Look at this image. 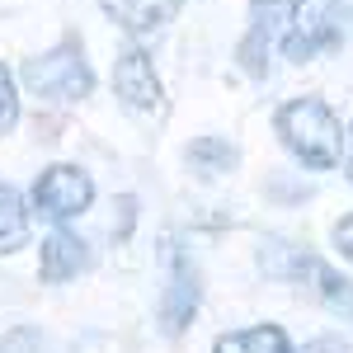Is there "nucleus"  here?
<instances>
[{"instance_id": "obj_8", "label": "nucleus", "mask_w": 353, "mask_h": 353, "mask_svg": "<svg viewBox=\"0 0 353 353\" xmlns=\"http://www.w3.org/2000/svg\"><path fill=\"white\" fill-rule=\"evenodd\" d=\"M179 5L184 0H104V10L128 33H156V28H165L179 14Z\"/></svg>"}, {"instance_id": "obj_6", "label": "nucleus", "mask_w": 353, "mask_h": 353, "mask_svg": "<svg viewBox=\"0 0 353 353\" xmlns=\"http://www.w3.org/2000/svg\"><path fill=\"white\" fill-rule=\"evenodd\" d=\"M198 301H203V288H198V269L184 250L170 245L165 254V292H161V325L165 334H179L198 316Z\"/></svg>"}, {"instance_id": "obj_9", "label": "nucleus", "mask_w": 353, "mask_h": 353, "mask_svg": "<svg viewBox=\"0 0 353 353\" xmlns=\"http://www.w3.org/2000/svg\"><path fill=\"white\" fill-rule=\"evenodd\" d=\"M301 283H306L316 297L325 301L334 316H349V321H353V283L344 278V273H334L325 259H311V269H306V278H301Z\"/></svg>"}, {"instance_id": "obj_15", "label": "nucleus", "mask_w": 353, "mask_h": 353, "mask_svg": "<svg viewBox=\"0 0 353 353\" xmlns=\"http://www.w3.org/2000/svg\"><path fill=\"white\" fill-rule=\"evenodd\" d=\"M334 250H339V254H344V259L353 264V212L334 221Z\"/></svg>"}, {"instance_id": "obj_11", "label": "nucleus", "mask_w": 353, "mask_h": 353, "mask_svg": "<svg viewBox=\"0 0 353 353\" xmlns=\"http://www.w3.org/2000/svg\"><path fill=\"white\" fill-rule=\"evenodd\" d=\"M28 241V212L14 184H0V254H14Z\"/></svg>"}, {"instance_id": "obj_13", "label": "nucleus", "mask_w": 353, "mask_h": 353, "mask_svg": "<svg viewBox=\"0 0 353 353\" xmlns=\"http://www.w3.org/2000/svg\"><path fill=\"white\" fill-rule=\"evenodd\" d=\"M241 161V151L231 146V141H221V137H198L189 146V165L198 174H208V179H217V174H231Z\"/></svg>"}, {"instance_id": "obj_2", "label": "nucleus", "mask_w": 353, "mask_h": 353, "mask_svg": "<svg viewBox=\"0 0 353 353\" xmlns=\"http://www.w3.org/2000/svg\"><path fill=\"white\" fill-rule=\"evenodd\" d=\"M349 33H353V0H292L283 57L288 61H316L334 43H344Z\"/></svg>"}, {"instance_id": "obj_12", "label": "nucleus", "mask_w": 353, "mask_h": 353, "mask_svg": "<svg viewBox=\"0 0 353 353\" xmlns=\"http://www.w3.org/2000/svg\"><path fill=\"white\" fill-rule=\"evenodd\" d=\"M311 259H316V254H306V250H297V245L269 241V245H264V254H259V269L269 273V278L301 283V278H306V269H311Z\"/></svg>"}, {"instance_id": "obj_16", "label": "nucleus", "mask_w": 353, "mask_h": 353, "mask_svg": "<svg viewBox=\"0 0 353 353\" xmlns=\"http://www.w3.org/2000/svg\"><path fill=\"white\" fill-rule=\"evenodd\" d=\"M306 353H344V349H339L334 339H316V344H311V349H306Z\"/></svg>"}, {"instance_id": "obj_17", "label": "nucleus", "mask_w": 353, "mask_h": 353, "mask_svg": "<svg viewBox=\"0 0 353 353\" xmlns=\"http://www.w3.org/2000/svg\"><path fill=\"white\" fill-rule=\"evenodd\" d=\"M349 174H353V128H349Z\"/></svg>"}, {"instance_id": "obj_3", "label": "nucleus", "mask_w": 353, "mask_h": 353, "mask_svg": "<svg viewBox=\"0 0 353 353\" xmlns=\"http://www.w3.org/2000/svg\"><path fill=\"white\" fill-rule=\"evenodd\" d=\"M24 85L33 94H43V99L71 104V99H90L94 71H90V61H85V48L76 38H66V43H57L52 52L24 61Z\"/></svg>"}, {"instance_id": "obj_4", "label": "nucleus", "mask_w": 353, "mask_h": 353, "mask_svg": "<svg viewBox=\"0 0 353 353\" xmlns=\"http://www.w3.org/2000/svg\"><path fill=\"white\" fill-rule=\"evenodd\" d=\"M90 203H94V179L81 165H48L38 174V184H33V208L52 221L81 217Z\"/></svg>"}, {"instance_id": "obj_1", "label": "nucleus", "mask_w": 353, "mask_h": 353, "mask_svg": "<svg viewBox=\"0 0 353 353\" xmlns=\"http://www.w3.org/2000/svg\"><path fill=\"white\" fill-rule=\"evenodd\" d=\"M273 132L283 137V146L297 156L306 170H334L344 161V128L325 99L301 94L288 99L283 109L273 113Z\"/></svg>"}, {"instance_id": "obj_5", "label": "nucleus", "mask_w": 353, "mask_h": 353, "mask_svg": "<svg viewBox=\"0 0 353 353\" xmlns=\"http://www.w3.org/2000/svg\"><path fill=\"white\" fill-rule=\"evenodd\" d=\"M113 90L137 113H161L165 109V85L156 76V61L146 57V48H137V43H128L118 52V61H113Z\"/></svg>"}, {"instance_id": "obj_14", "label": "nucleus", "mask_w": 353, "mask_h": 353, "mask_svg": "<svg viewBox=\"0 0 353 353\" xmlns=\"http://www.w3.org/2000/svg\"><path fill=\"white\" fill-rule=\"evenodd\" d=\"M14 123H19V94H14V76L0 61V137L14 132Z\"/></svg>"}, {"instance_id": "obj_7", "label": "nucleus", "mask_w": 353, "mask_h": 353, "mask_svg": "<svg viewBox=\"0 0 353 353\" xmlns=\"http://www.w3.org/2000/svg\"><path fill=\"white\" fill-rule=\"evenodd\" d=\"M81 269H85V245H81V236H71L66 226H57L52 236L43 241V259H38L43 283H66V278H76Z\"/></svg>"}, {"instance_id": "obj_10", "label": "nucleus", "mask_w": 353, "mask_h": 353, "mask_svg": "<svg viewBox=\"0 0 353 353\" xmlns=\"http://www.w3.org/2000/svg\"><path fill=\"white\" fill-rule=\"evenodd\" d=\"M212 353H292V344L278 325H250L236 330V334H221Z\"/></svg>"}]
</instances>
